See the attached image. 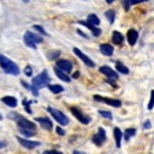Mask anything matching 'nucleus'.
<instances>
[{
    "label": "nucleus",
    "instance_id": "obj_27",
    "mask_svg": "<svg viewBox=\"0 0 154 154\" xmlns=\"http://www.w3.org/2000/svg\"><path fill=\"white\" fill-rule=\"evenodd\" d=\"M153 107H154V91H151V94H150V102H149V105H147V109L151 110Z\"/></svg>",
    "mask_w": 154,
    "mask_h": 154
},
{
    "label": "nucleus",
    "instance_id": "obj_26",
    "mask_svg": "<svg viewBox=\"0 0 154 154\" xmlns=\"http://www.w3.org/2000/svg\"><path fill=\"white\" fill-rule=\"evenodd\" d=\"M98 113H99L102 117H105V119H109V120L113 119V116H112V113H110V112H106V110H99Z\"/></svg>",
    "mask_w": 154,
    "mask_h": 154
},
{
    "label": "nucleus",
    "instance_id": "obj_3",
    "mask_svg": "<svg viewBox=\"0 0 154 154\" xmlns=\"http://www.w3.org/2000/svg\"><path fill=\"white\" fill-rule=\"evenodd\" d=\"M23 42H25V44L28 45V47L30 48H36V44H38V43L43 42V37L42 36L36 35V33H32V32H26L25 36H23Z\"/></svg>",
    "mask_w": 154,
    "mask_h": 154
},
{
    "label": "nucleus",
    "instance_id": "obj_8",
    "mask_svg": "<svg viewBox=\"0 0 154 154\" xmlns=\"http://www.w3.org/2000/svg\"><path fill=\"white\" fill-rule=\"evenodd\" d=\"M57 69H59L61 72L63 73H70L72 69H73V65H72L70 61H67V59H58L57 61Z\"/></svg>",
    "mask_w": 154,
    "mask_h": 154
},
{
    "label": "nucleus",
    "instance_id": "obj_20",
    "mask_svg": "<svg viewBox=\"0 0 154 154\" xmlns=\"http://www.w3.org/2000/svg\"><path fill=\"white\" fill-rule=\"evenodd\" d=\"M87 22H90L91 25L96 26V28H98V26L100 25L99 18H98V17H96L95 14H90V15H88V18H87Z\"/></svg>",
    "mask_w": 154,
    "mask_h": 154
},
{
    "label": "nucleus",
    "instance_id": "obj_5",
    "mask_svg": "<svg viewBox=\"0 0 154 154\" xmlns=\"http://www.w3.org/2000/svg\"><path fill=\"white\" fill-rule=\"evenodd\" d=\"M17 125H18V129H26V131H33L36 132V124H33L32 121L23 119L22 116L17 120Z\"/></svg>",
    "mask_w": 154,
    "mask_h": 154
},
{
    "label": "nucleus",
    "instance_id": "obj_19",
    "mask_svg": "<svg viewBox=\"0 0 154 154\" xmlns=\"http://www.w3.org/2000/svg\"><path fill=\"white\" fill-rule=\"evenodd\" d=\"M114 139H116V146L117 147H121V139H122V132H121V129L120 128H117L116 127L114 128Z\"/></svg>",
    "mask_w": 154,
    "mask_h": 154
},
{
    "label": "nucleus",
    "instance_id": "obj_32",
    "mask_svg": "<svg viewBox=\"0 0 154 154\" xmlns=\"http://www.w3.org/2000/svg\"><path fill=\"white\" fill-rule=\"evenodd\" d=\"M55 131H57V134L59 135V136H63V135H65V131L61 128V127H57V128H55Z\"/></svg>",
    "mask_w": 154,
    "mask_h": 154
},
{
    "label": "nucleus",
    "instance_id": "obj_12",
    "mask_svg": "<svg viewBox=\"0 0 154 154\" xmlns=\"http://www.w3.org/2000/svg\"><path fill=\"white\" fill-rule=\"evenodd\" d=\"M17 140L21 143V146H23L26 149H36L37 146H40V142H32V140H28V139H22L21 136H18Z\"/></svg>",
    "mask_w": 154,
    "mask_h": 154
},
{
    "label": "nucleus",
    "instance_id": "obj_31",
    "mask_svg": "<svg viewBox=\"0 0 154 154\" xmlns=\"http://www.w3.org/2000/svg\"><path fill=\"white\" fill-rule=\"evenodd\" d=\"M29 103H33V102H29V100H23V105H25V107H26V112L28 113H32V110H30V107H29Z\"/></svg>",
    "mask_w": 154,
    "mask_h": 154
},
{
    "label": "nucleus",
    "instance_id": "obj_21",
    "mask_svg": "<svg viewBox=\"0 0 154 154\" xmlns=\"http://www.w3.org/2000/svg\"><path fill=\"white\" fill-rule=\"evenodd\" d=\"M48 90L51 91L52 94H61L63 91V87L62 85H58V84H48Z\"/></svg>",
    "mask_w": 154,
    "mask_h": 154
},
{
    "label": "nucleus",
    "instance_id": "obj_6",
    "mask_svg": "<svg viewBox=\"0 0 154 154\" xmlns=\"http://www.w3.org/2000/svg\"><path fill=\"white\" fill-rule=\"evenodd\" d=\"M70 112L73 113V116H74V117H76L77 120H79V121L81 122V124H85V125H88V124H90V122H91V119H90V117H88V116H85V114H84V113L81 112L80 109H77V107H74V106H73V107H70Z\"/></svg>",
    "mask_w": 154,
    "mask_h": 154
},
{
    "label": "nucleus",
    "instance_id": "obj_7",
    "mask_svg": "<svg viewBox=\"0 0 154 154\" xmlns=\"http://www.w3.org/2000/svg\"><path fill=\"white\" fill-rule=\"evenodd\" d=\"M94 99L98 102H103L106 105H110L113 107H121L122 102L119 99H112V98H105V96H99V95H94Z\"/></svg>",
    "mask_w": 154,
    "mask_h": 154
},
{
    "label": "nucleus",
    "instance_id": "obj_14",
    "mask_svg": "<svg viewBox=\"0 0 154 154\" xmlns=\"http://www.w3.org/2000/svg\"><path fill=\"white\" fill-rule=\"evenodd\" d=\"M79 23H80V25H84L85 28H88V29L91 30V32H92V35H94V36H96V37L102 35V30H100L99 28H96V26L91 25V23H90V22H87V21H80Z\"/></svg>",
    "mask_w": 154,
    "mask_h": 154
},
{
    "label": "nucleus",
    "instance_id": "obj_2",
    "mask_svg": "<svg viewBox=\"0 0 154 154\" xmlns=\"http://www.w3.org/2000/svg\"><path fill=\"white\" fill-rule=\"evenodd\" d=\"M48 81H50V77H48L47 70H44L40 74H37V76L33 77L32 88H35V90H40V88H43V87L48 85Z\"/></svg>",
    "mask_w": 154,
    "mask_h": 154
},
{
    "label": "nucleus",
    "instance_id": "obj_30",
    "mask_svg": "<svg viewBox=\"0 0 154 154\" xmlns=\"http://www.w3.org/2000/svg\"><path fill=\"white\" fill-rule=\"evenodd\" d=\"M25 74L28 77H32V66H29L28 65V66L25 67Z\"/></svg>",
    "mask_w": 154,
    "mask_h": 154
},
{
    "label": "nucleus",
    "instance_id": "obj_18",
    "mask_svg": "<svg viewBox=\"0 0 154 154\" xmlns=\"http://www.w3.org/2000/svg\"><path fill=\"white\" fill-rule=\"evenodd\" d=\"M112 42H113V44H116V45H122V43H124V36L116 30L112 35Z\"/></svg>",
    "mask_w": 154,
    "mask_h": 154
},
{
    "label": "nucleus",
    "instance_id": "obj_22",
    "mask_svg": "<svg viewBox=\"0 0 154 154\" xmlns=\"http://www.w3.org/2000/svg\"><path fill=\"white\" fill-rule=\"evenodd\" d=\"M54 72H55V74H57L58 77H59V79H61L62 81H66V83H70V77L67 76L66 73H63V72H61L59 70V69H54Z\"/></svg>",
    "mask_w": 154,
    "mask_h": 154
},
{
    "label": "nucleus",
    "instance_id": "obj_4",
    "mask_svg": "<svg viewBox=\"0 0 154 154\" xmlns=\"http://www.w3.org/2000/svg\"><path fill=\"white\" fill-rule=\"evenodd\" d=\"M47 110H48V113H51V116L55 119V121H57L58 124H61V125H67L69 124V119H67L61 110L55 109V107H48Z\"/></svg>",
    "mask_w": 154,
    "mask_h": 154
},
{
    "label": "nucleus",
    "instance_id": "obj_1",
    "mask_svg": "<svg viewBox=\"0 0 154 154\" xmlns=\"http://www.w3.org/2000/svg\"><path fill=\"white\" fill-rule=\"evenodd\" d=\"M0 66L7 74H13V76H18L19 74V67L17 66V63H14L10 58L4 57L2 54H0Z\"/></svg>",
    "mask_w": 154,
    "mask_h": 154
},
{
    "label": "nucleus",
    "instance_id": "obj_25",
    "mask_svg": "<svg viewBox=\"0 0 154 154\" xmlns=\"http://www.w3.org/2000/svg\"><path fill=\"white\" fill-rule=\"evenodd\" d=\"M105 15H106V18H107V19H109V21H110V22H114V17H116V13H114V11H113V10H109V11H106V14H105Z\"/></svg>",
    "mask_w": 154,
    "mask_h": 154
},
{
    "label": "nucleus",
    "instance_id": "obj_23",
    "mask_svg": "<svg viewBox=\"0 0 154 154\" xmlns=\"http://www.w3.org/2000/svg\"><path fill=\"white\" fill-rule=\"evenodd\" d=\"M116 69H117V72H120V73H122V74H128L129 73V69L125 65H122V63H120V62H117L116 63Z\"/></svg>",
    "mask_w": 154,
    "mask_h": 154
},
{
    "label": "nucleus",
    "instance_id": "obj_9",
    "mask_svg": "<svg viewBox=\"0 0 154 154\" xmlns=\"http://www.w3.org/2000/svg\"><path fill=\"white\" fill-rule=\"evenodd\" d=\"M73 52H74V55H77V58H80V59L87 65V66L95 67V62H94L92 59H91V58L87 57L85 54H83V52H81L80 50H79V48H73Z\"/></svg>",
    "mask_w": 154,
    "mask_h": 154
},
{
    "label": "nucleus",
    "instance_id": "obj_37",
    "mask_svg": "<svg viewBox=\"0 0 154 154\" xmlns=\"http://www.w3.org/2000/svg\"><path fill=\"white\" fill-rule=\"evenodd\" d=\"M0 120H2V114H0Z\"/></svg>",
    "mask_w": 154,
    "mask_h": 154
},
{
    "label": "nucleus",
    "instance_id": "obj_16",
    "mask_svg": "<svg viewBox=\"0 0 154 154\" xmlns=\"http://www.w3.org/2000/svg\"><path fill=\"white\" fill-rule=\"evenodd\" d=\"M99 50L103 55H106V57H112L113 52H114V48H113L110 44H106V43H103V44L99 45Z\"/></svg>",
    "mask_w": 154,
    "mask_h": 154
},
{
    "label": "nucleus",
    "instance_id": "obj_17",
    "mask_svg": "<svg viewBox=\"0 0 154 154\" xmlns=\"http://www.w3.org/2000/svg\"><path fill=\"white\" fill-rule=\"evenodd\" d=\"M2 102H3L4 105L10 106V107H13V109L18 106V100H17L14 96H3V98H2Z\"/></svg>",
    "mask_w": 154,
    "mask_h": 154
},
{
    "label": "nucleus",
    "instance_id": "obj_15",
    "mask_svg": "<svg viewBox=\"0 0 154 154\" xmlns=\"http://www.w3.org/2000/svg\"><path fill=\"white\" fill-rule=\"evenodd\" d=\"M127 40H128L129 45H135L138 42V32L135 29H129L128 33H127Z\"/></svg>",
    "mask_w": 154,
    "mask_h": 154
},
{
    "label": "nucleus",
    "instance_id": "obj_33",
    "mask_svg": "<svg viewBox=\"0 0 154 154\" xmlns=\"http://www.w3.org/2000/svg\"><path fill=\"white\" fill-rule=\"evenodd\" d=\"M43 154H62L61 151H58V150H47V151H44Z\"/></svg>",
    "mask_w": 154,
    "mask_h": 154
},
{
    "label": "nucleus",
    "instance_id": "obj_35",
    "mask_svg": "<svg viewBox=\"0 0 154 154\" xmlns=\"http://www.w3.org/2000/svg\"><path fill=\"white\" fill-rule=\"evenodd\" d=\"M73 154H84V153H81V151H79V150H74Z\"/></svg>",
    "mask_w": 154,
    "mask_h": 154
},
{
    "label": "nucleus",
    "instance_id": "obj_24",
    "mask_svg": "<svg viewBox=\"0 0 154 154\" xmlns=\"http://www.w3.org/2000/svg\"><path fill=\"white\" fill-rule=\"evenodd\" d=\"M135 129L134 128H128V129H125L124 132H122V136H124L125 138V140H129V139H131V136H134L135 135Z\"/></svg>",
    "mask_w": 154,
    "mask_h": 154
},
{
    "label": "nucleus",
    "instance_id": "obj_10",
    "mask_svg": "<svg viewBox=\"0 0 154 154\" xmlns=\"http://www.w3.org/2000/svg\"><path fill=\"white\" fill-rule=\"evenodd\" d=\"M92 142L96 144V146H102V144L106 142V134H105V129H103V128H99L98 134H96L95 136L92 138Z\"/></svg>",
    "mask_w": 154,
    "mask_h": 154
},
{
    "label": "nucleus",
    "instance_id": "obj_29",
    "mask_svg": "<svg viewBox=\"0 0 154 154\" xmlns=\"http://www.w3.org/2000/svg\"><path fill=\"white\" fill-rule=\"evenodd\" d=\"M33 29H35V30H37L38 33H42V35H44V36H45V30H44V29L42 28V26H38V25H35V26H33Z\"/></svg>",
    "mask_w": 154,
    "mask_h": 154
},
{
    "label": "nucleus",
    "instance_id": "obj_36",
    "mask_svg": "<svg viewBox=\"0 0 154 154\" xmlns=\"http://www.w3.org/2000/svg\"><path fill=\"white\" fill-rule=\"evenodd\" d=\"M73 77H74V79H77V77H79V72H76V73L73 74Z\"/></svg>",
    "mask_w": 154,
    "mask_h": 154
},
{
    "label": "nucleus",
    "instance_id": "obj_28",
    "mask_svg": "<svg viewBox=\"0 0 154 154\" xmlns=\"http://www.w3.org/2000/svg\"><path fill=\"white\" fill-rule=\"evenodd\" d=\"M19 132H21V134H23L25 136H28V138H30V136H33V135H35V132H33V131H26V129H19Z\"/></svg>",
    "mask_w": 154,
    "mask_h": 154
},
{
    "label": "nucleus",
    "instance_id": "obj_13",
    "mask_svg": "<svg viewBox=\"0 0 154 154\" xmlns=\"http://www.w3.org/2000/svg\"><path fill=\"white\" fill-rule=\"evenodd\" d=\"M36 122H38V124L42 125L44 129H47V131H51V129L54 128L51 120H48L47 117H37V119H36Z\"/></svg>",
    "mask_w": 154,
    "mask_h": 154
},
{
    "label": "nucleus",
    "instance_id": "obj_11",
    "mask_svg": "<svg viewBox=\"0 0 154 154\" xmlns=\"http://www.w3.org/2000/svg\"><path fill=\"white\" fill-rule=\"evenodd\" d=\"M99 72L103 73L105 76H107L109 79H112V80H119V74H117V72H114L113 69H110L109 66H100Z\"/></svg>",
    "mask_w": 154,
    "mask_h": 154
},
{
    "label": "nucleus",
    "instance_id": "obj_34",
    "mask_svg": "<svg viewBox=\"0 0 154 154\" xmlns=\"http://www.w3.org/2000/svg\"><path fill=\"white\" fill-rule=\"evenodd\" d=\"M143 127H144V128H150V127H151V122L150 121H149V120H146V121H144V124H143Z\"/></svg>",
    "mask_w": 154,
    "mask_h": 154
}]
</instances>
